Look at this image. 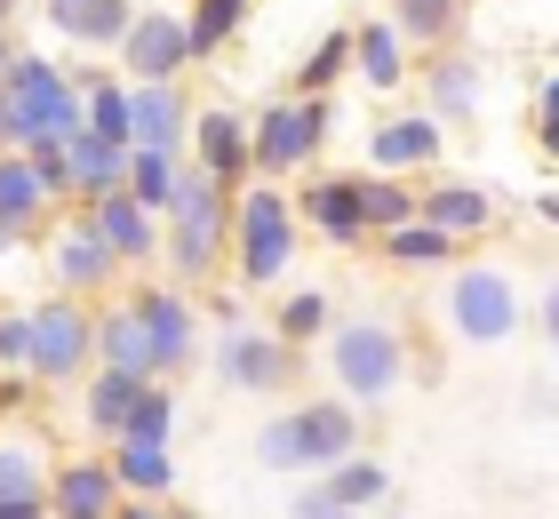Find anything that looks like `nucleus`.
<instances>
[{
  "label": "nucleus",
  "mask_w": 559,
  "mask_h": 519,
  "mask_svg": "<svg viewBox=\"0 0 559 519\" xmlns=\"http://www.w3.org/2000/svg\"><path fill=\"white\" fill-rule=\"evenodd\" d=\"M392 24L408 48H431V57H448L455 24H464V0H392Z\"/></svg>",
  "instance_id": "nucleus-27"
},
{
  "label": "nucleus",
  "mask_w": 559,
  "mask_h": 519,
  "mask_svg": "<svg viewBox=\"0 0 559 519\" xmlns=\"http://www.w3.org/2000/svg\"><path fill=\"white\" fill-rule=\"evenodd\" d=\"M296 216L320 232L328 248H352L368 240V208H360V176H312V185L296 192Z\"/></svg>",
  "instance_id": "nucleus-15"
},
{
  "label": "nucleus",
  "mask_w": 559,
  "mask_h": 519,
  "mask_svg": "<svg viewBox=\"0 0 559 519\" xmlns=\"http://www.w3.org/2000/svg\"><path fill=\"white\" fill-rule=\"evenodd\" d=\"M0 519H57V504H0Z\"/></svg>",
  "instance_id": "nucleus-44"
},
{
  "label": "nucleus",
  "mask_w": 559,
  "mask_h": 519,
  "mask_svg": "<svg viewBox=\"0 0 559 519\" xmlns=\"http://www.w3.org/2000/svg\"><path fill=\"white\" fill-rule=\"evenodd\" d=\"M48 33L72 48H112L136 33V0H48Z\"/></svg>",
  "instance_id": "nucleus-16"
},
{
  "label": "nucleus",
  "mask_w": 559,
  "mask_h": 519,
  "mask_svg": "<svg viewBox=\"0 0 559 519\" xmlns=\"http://www.w3.org/2000/svg\"><path fill=\"white\" fill-rule=\"evenodd\" d=\"M112 519H168V511H160V504H136V496H129V504H120Z\"/></svg>",
  "instance_id": "nucleus-45"
},
{
  "label": "nucleus",
  "mask_w": 559,
  "mask_h": 519,
  "mask_svg": "<svg viewBox=\"0 0 559 519\" xmlns=\"http://www.w3.org/2000/svg\"><path fill=\"white\" fill-rule=\"evenodd\" d=\"M88 224L105 232V248L120 256V264H152V256H160V216H152V208L120 185V192H105L88 208Z\"/></svg>",
  "instance_id": "nucleus-19"
},
{
  "label": "nucleus",
  "mask_w": 559,
  "mask_h": 519,
  "mask_svg": "<svg viewBox=\"0 0 559 519\" xmlns=\"http://www.w3.org/2000/svg\"><path fill=\"white\" fill-rule=\"evenodd\" d=\"M233 256H240V288H272L296 264V200L264 176L233 200Z\"/></svg>",
  "instance_id": "nucleus-4"
},
{
  "label": "nucleus",
  "mask_w": 559,
  "mask_h": 519,
  "mask_svg": "<svg viewBox=\"0 0 559 519\" xmlns=\"http://www.w3.org/2000/svg\"><path fill=\"white\" fill-rule=\"evenodd\" d=\"M129 311H136L144 335H152V359H160V376H185L192 359H200V320H192L185 288H160V280H144V288L129 296Z\"/></svg>",
  "instance_id": "nucleus-11"
},
{
  "label": "nucleus",
  "mask_w": 559,
  "mask_h": 519,
  "mask_svg": "<svg viewBox=\"0 0 559 519\" xmlns=\"http://www.w3.org/2000/svg\"><path fill=\"white\" fill-rule=\"evenodd\" d=\"M328 496H336L352 519H368V511H384L392 504V463H376V456H352L328 472Z\"/></svg>",
  "instance_id": "nucleus-28"
},
{
  "label": "nucleus",
  "mask_w": 559,
  "mask_h": 519,
  "mask_svg": "<svg viewBox=\"0 0 559 519\" xmlns=\"http://www.w3.org/2000/svg\"><path fill=\"white\" fill-rule=\"evenodd\" d=\"M48 504H57V519H112L120 504V480H112V456H81L64 463L57 480H48Z\"/></svg>",
  "instance_id": "nucleus-20"
},
{
  "label": "nucleus",
  "mask_w": 559,
  "mask_h": 519,
  "mask_svg": "<svg viewBox=\"0 0 559 519\" xmlns=\"http://www.w3.org/2000/svg\"><path fill=\"white\" fill-rule=\"evenodd\" d=\"M48 208H57V192L40 185V168L24 161V152H0V232L24 240V232L48 224Z\"/></svg>",
  "instance_id": "nucleus-23"
},
{
  "label": "nucleus",
  "mask_w": 559,
  "mask_h": 519,
  "mask_svg": "<svg viewBox=\"0 0 559 519\" xmlns=\"http://www.w3.org/2000/svg\"><path fill=\"white\" fill-rule=\"evenodd\" d=\"M288 519H352V511L328 496V480H304V487H296V504H288Z\"/></svg>",
  "instance_id": "nucleus-41"
},
{
  "label": "nucleus",
  "mask_w": 559,
  "mask_h": 519,
  "mask_svg": "<svg viewBox=\"0 0 559 519\" xmlns=\"http://www.w3.org/2000/svg\"><path fill=\"white\" fill-rule=\"evenodd\" d=\"M296 439H304V472H336L360 456V408L352 400H304L296 408Z\"/></svg>",
  "instance_id": "nucleus-13"
},
{
  "label": "nucleus",
  "mask_w": 559,
  "mask_h": 519,
  "mask_svg": "<svg viewBox=\"0 0 559 519\" xmlns=\"http://www.w3.org/2000/svg\"><path fill=\"white\" fill-rule=\"evenodd\" d=\"M129 185V144H112V137H96V128H81L72 137V200H105Z\"/></svg>",
  "instance_id": "nucleus-24"
},
{
  "label": "nucleus",
  "mask_w": 559,
  "mask_h": 519,
  "mask_svg": "<svg viewBox=\"0 0 559 519\" xmlns=\"http://www.w3.org/2000/svg\"><path fill=\"white\" fill-rule=\"evenodd\" d=\"M168 432H176V392H168V384H144L136 415H129V432H120V439H160V448H168Z\"/></svg>",
  "instance_id": "nucleus-39"
},
{
  "label": "nucleus",
  "mask_w": 559,
  "mask_h": 519,
  "mask_svg": "<svg viewBox=\"0 0 559 519\" xmlns=\"http://www.w3.org/2000/svg\"><path fill=\"white\" fill-rule=\"evenodd\" d=\"M440 144L448 137H440V120H431V113H400V120H384L368 137V161H376V176H400V185H408L416 168L440 161Z\"/></svg>",
  "instance_id": "nucleus-17"
},
{
  "label": "nucleus",
  "mask_w": 559,
  "mask_h": 519,
  "mask_svg": "<svg viewBox=\"0 0 559 519\" xmlns=\"http://www.w3.org/2000/svg\"><path fill=\"white\" fill-rule=\"evenodd\" d=\"M344 72H352V33H344V24H328V33L312 40V57L296 64V96H328Z\"/></svg>",
  "instance_id": "nucleus-31"
},
{
  "label": "nucleus",
  "mask_w": 559,
  "mask_h": 519,
  "mask_svg": "<svg viewBox=\"0 0 559 519\" xmlns=\"http://www.w3.org/2000/svg\"><path fill=\"white\" fill-rule=\"evenodd\" d=\"M536 216H544V224L559 232V192H544V200H536Z\"/></svg>",
  "instance_id": "nucleus-47"
},
{
  "label": "nucleus",
  "mask_w": 559,
  "mask_h": 519,
  "mask_svg": "<svg viewBox=\"0 0 559 519\" xmlns=\"http://www.w3.org/2000/svg\"><path fill=\"white\" fill-rule=\"evenodd\" d=\"M168 519H192V511H168Z\"/></svg>",
  "instance_id": "nucleus-52"
},
{
  "label": "nucleus",
  "mask_w": 559,
  "mask_h": 519,
  "mask_svg": "<svg viewBox=\"0 0 559 519\" xmlns=\"http://www.w3.org/2000/svg\"><path fill=\"white\" fill-rule=\"evenodd\" d=\"M320 328H328V296H320V288L280 296V311H272V335H288V344H312Z\"/></svg>",
  "instance_id": "nucleus-38"
},
{
  "label": "nucleus",
  "mask_w": 559,
  "mask_h": 519,
  "mask_svg": "<svg viewBox=\"0 0 559 519\" xmlns=\"http://www.w3.org/2000/svg\"><path fill=\"white\" fill-rule=\"evenodd\" d=\"M120 272H129V264H120V256L105 248V232L88 224V208H81L72 224L48 232V280H57L64 296H96V288H112Z\"/></svg>",
  "instance_id": "nucleus-10"
},
{
  "label": "nucleus",
  "mask_w": 559,
  "mask_h": 519,
  "mask_svg": "<svg viewBox=\"0 0 559 519\" xmlns=\"http://www.w3.org/2000/svg\"><path fill=\"white\" fill-rule=\"evenodd\" d=\"M96 368V311L81 296H57L33 311V384H72Z\"/></svg>",
  "instance_id": "nucleus-7"
},
{
  "label": "nucleus",
  "mask_w": 559,
  "mask_h": 519,
  "mask_svg": "<svg viewBox=\"0 0 559 519\" xmlns=\"http://www.w3.org/2000/svg\"><path fill=\"white\" fill-rule=\"evenodd\" d=\"M0 368L33 376V311H0Z\"/></svg>",
  "instance_id": "nucleus-40"
},
{
  "label": "nucleus",
  "mask_w": 559,
  "mask_h": 519,
  "mask_svg": "<svg viewBox=\"0 0 559 519\" xmlns=\"http://www.w3.org/2000/svg\"><path fill=\"white\" fill-rule=\"evenodd\" d=\"M216 376L233 384V392H257V400H280L288 384L304 376V352L288 344V335H272V328H224L216 335Z\"/></svg>",
  "instance_id": "nucleus-6"
},
{
  "label": "nucleus",
  "mask_w": 559,
  "mask_h": 519,
  "mask_svg": "<svg viewBox=\"0 0 559 519\" xmlns=\"http://www.w3.org/2000/svg\"><path fill=\"white\" fill-rule=\"evenodd\" d=\"M9 16H16V0H0V33H9Z\"/></svg>",
  "instance_id": "nucleus-49"
},
{
  "label": "nucleus",
  "mask_w": 559,
  "mask_h": 519,
  "mask_svg": "<svg viewBox=\"0 0 559 519\" xmlns=\"http://www.w3.org/2000/svg\"><path fill=\"white\" fill-rule=\"evenodd\" d=\"M416 200H424V192H408L400 176H360V208H368V232H376V240L400 232V224H416Z\"/></svg>",
  "instance_id": "nucleus-34"
},
{
  "label": "nucleus",
  "mask_w": 559,
  "mask_h": 519,
  "mask_svg": "<svg viewBox=\"0 0 559 519\" xmlns=\"http://www.w3.org/2000/svg\"><path fill=\"white\" fill-rule=\"evenodd\" d=\"M536 144H544L551 161H559V120H536Z\"/></svg>",
  "instance_id": "nucleus-46"
},
{
  "label": "nucleus",
  "mask_w": 559,
  "mask_h": 519,
  "mask_svg": "<svg viewBox=\"0 0 559 519\" xmlns=\"http://www.w3.org/2000/svg\"><path fill=\"white\" fill-rule=\"evenodd\" d=\"M536 120H559V72H544V81H536Z\"/></svg>",
  "instance_id": "nucleus-43"
},
{
  "label": "nucleus",
  "mask_w": 559,
  "mask_h": 519,
  "mask_svg": "<svg viewBox=\"0 0 559 519\" xmlns=\"http://www.w3.org/2000/svg\"><path fill=\"white\" fill-rule=\"evenodd\" d=\"M384 256H392V264H455V240H448V232H431L424 216L416 224H400V232H384Z\"/></svg>",
  "instance_id": "nucleus-36"
},
{
  "label": "nucleus",
  "mask_w": 559,
  "mask_h": 519,
  "mask_svg": "<svg viewBox=\"0 0 559 519\" xmlns=\"http://www.w3.org/2000/svg\"><path fill=\"white\" fill-rule=\"evenodd\" d=\"M248 9H257V0H192V9H185V24H192V64L216 57V48L233 40L240 24H248Z\"/></svg>",
  "instance_id": "nucleus-33"
},
{
  "label": "nucleus",
  "mask_w": 559,
  "mask_h": 519,
  "mask_svg": "<svg viewBox=\"0 0 559 519\" xmlns=\"http://www.w3.org/2000/svg\"><path fill=\"white\" fill-rule=\"evenodd\" d=\"M192 161L216 176V185H248L257 176V120H240L233 104H209L192 120Z\"/></svg>",
  "instance_id": "nucleus-12"
},
{
  "label": "nucleus",
  "mask_w": 559,
  "mask_h": 519,
  "mask_svg": "<svg viewBox=\"0 0 559 519\" xmlns=\"http://www.w3.org/2000/svg\"><path fill=\"white\" fill-rule=\"evenodd\" d=\"M368 519H408V511H368Z\"/></svg>",
  "instance_id": "nucleus-51"
},
{
  "label": "nucleus",
  "mask_w": 559,
  "mask_h": 519,
  "mask_svg": "<svg viewBox=\"0 0 559 519\" xmlns=\"http://www.w3.org/2000/svg\"><path fill=\"white\" fill-rule=\"evenodd\" d=\"M9 64H16V48H9V33H0V72H9Z\"/></svg>",
  "instance_id": "nucleus-48"
},
{
  "label": "nucleus",
  "mask_w": 559,
  "mask_h": 519,
  "mask_svg": "<svg viewBox=\"0 0 559 519\" xmlns=\"http://www.w3.org/2000/svg\"><path fill=\"white\" fill-rule=\"evenodd\" d=\"M0 504H48V472L24 439H0Z\"/></svg>",
  "instance_id": "nucleus-35"
},
{
  "label": "nucleus",
  "mask_w": 559,
  "mask_h": 519,
  "mask_svg": "<svg viewBox=\"0 0 559 519\" xmlns=\"http://www.w3.org/2000/svg\"><path fill=\"white\" fill-rule=\"evenodd\" d=\"M328 376H336L344 400L392 408V392L408 384V344H400L384 320H344L336 335H328Z\"/></svg>",
  "instance_id": "nucleus-3"
},
{
  "label": "nucleus",
  "mask_w": 559,
  "mask_h": 519,
  "mask_svg": "<svg viewBox=\"0 0 559 519\" xmlns=\"http://www.w3.org/2000/svg\"><path fill=\"white\" fill-rule=\"evenodd\" d=\"M176 176H185V152H129V192L152 208V216L176 208Z\"/></svg>",
  "instance_id": "nucleus-32"
},
{
  "label": "nucleus",
  "mask_w": 559,
  "mask_h": 519,
  "mask_svg": "<svg viewBox=\"0 0 559 519\" xmlns=\"http://www.w3.org/2000/svg\"><path fill=\"white\" fill-rule=\"evenodd\" d=\"M536 328H544V344L559 352V272L544 280V304H536Z\"/></svg>",
  "instance_id": "nucleus-42"
},
{
  "label": "nucleus",
  "mask_w": 559,
  "mask_h": 519,
  "mask_svg": "<svg viewBox=\"0 0 559 519\" xmlns=\"http://www.w3.org/2000/svg\"><path fill=\"white\" fill-rule=\"evenodd\" d=\"M328 128H336V104L328 96H280L257 113V176L272 185V176H296L320 161Z\"/></svg>",
  "instance_id": "nucleus-5"
},
{
  "label": "nucleus",
  "mask_w": 559,
  "mask_h": 519,
  "mask_svg": "<svg viewBox=\"0 0 559 519\" xmlns=\"http://www.w3.org/2000/svg\"><path fill=\"white\" fill-rule=\"evenodd\" d=\"M9 248H16V240H9V232H0V264H9Z\"/></svg>",
  "instance_id": "nucleus-50"
},
{
  "label": "nucleus",
  "mask_w": 559,
  "mask_h": 519,
  "mask_svg": "<svg viewBox=\"0 0 559 519\" xmlns=\"http://www.w3.org/2000/svg\"><path fill=\"white\" fill-rule=\"evenodd\" d=\"M416 216L464 248V240H479V232L496 224V192H488V185H464V176H440V185L416 200Z\"/></svg>",
  "instance_id": "nucleus-18"
},
{
  "label": "nucleus",
  "mask_w": 559,
  "mask_h": 519,
  "mask_svg": "<svg viewBox=\"0 0 559 519\" xmlns=\"http://www.w3.org/2000/svg\"><path fill=\"white\" fill-rule=\"evenodd\" d=\"M352 81H360V89H384V96L408 81V40H400L392 16L352 24Z\"/></svg>",
  "instance_id": "nucleus-21"
},
{
  "label": "nucleus",
  "mask_w": 559,
  "mask_h": 519,
  "mask_svg": "<svg viewBox=\"0 0 559 519\" xmlns=\"http://www.w3.org/2000/svg\"><path fill=\"white\" fill-rule=\"evenodd\" d=\"M0 96H9L16 113H33L48 137H81V128H88V89L64 81L48 57H24V48H16V64L0 72Z\"/></svg>",
  "instance_id": "nucleus-8"
},
{
  "label": "nucleus",
  "mask_w": 559,
  "mask_h": 519,
  "mask_svg": "<svg viewBox=\"0 0 559 519\" xmlns=\"http://www.w3.org/2000/svg\"><path fill=\"white\" fill-rule=\"evenodd\" d=\"M96 368L112 376H136V384H160V359H152V335L129 304L120 311H96Z\"/></svg>",
  "instance_id": "nucleus-22"
},
{
  "label": "nucleus",
  "mask_w": 559,
  "mask_h": 519,
  "mask_svg": "<svg viewBox=\"0 0 559 519\" xmlns=\"http://www.w3.org/2000/svg\"><path fill=\"white\" fill-rule=\"evenodd\" d=\"M440 320H448L455 344H472V352L512 344V335H520V288H512V272H503V264H455L448 288H440Z\"/></svg>",
  "instance_id": "nucleus-2"
},
{
  "label": "nucleus",
  "mask_w": 559,
  "mask_h": 519,
  "mask_svg": "<svg viewBox=\"0 0 559 519\" xmlns=\"http://www.w3.org/2000/svg\"><path fill=\"white\" fill-rule=\"evenodd\" d=\"M136 392H144L136 376H112V368H96V376H88V400H81V415H88V432H105V439H120V432H129V415H136Z\"/></svg>",
  "instance_id": "nucleus-29"
},
{
  "label": "nucleus",
  "mask_w": 559,
  "mask_h": 519,
  "mask_svg": "<svg viewBox=\"0 0 559 519\" xmlns=\"http://www.w3.org/2000/svg\"><path fill=\"white\" fill-rule=\"evenodd\" d=\"M192 96H185V81H152V89H136V128H129V152H185L192 161Z\"/></svg>",
  "instance_id": "nucleus-14"
},
{
  "label": "nucleus",
  "mask_w": 559,
  "mask_h": 519,
  "mask_svg": "<svg viewBox=\"0 0 559 519\" xmlns=\"http://www.w3.org/2000/svg\"><path fill=\"white\" fill-rule=\"evenodd\" d=\"M224 240H233V185H216L200 161H185L176 176V208H168V240H160V264L176 280H200L216 272Z\"/></svg>",
  "instance_id": "nucleus-1"
},
{
  "label": "nucleus",
  "mask_w": 559,
  "mask_h": 519,
  "mask_svg": "<svg viewBox=\"0 0 559 519\" xmlns=\"http://www.w3.org/2000/svg\"><path fill=\"white\" fill-rule=\"evenodd\" d=\"M257 463H264V472H304V439H296V408H280V415H264V432H257Z\"/></svg>",
  "instance_id": "nucleus-37"
},
{
  "label": "nucleus",
  "mask_w": 559,
  "mask_h": 519,
  "mask_svg": "<svg viewBox=\"0 0 559 519\" xmlns=\"http://www.w3.org/2000/svg\"><path fill=\"white\" fill-rule=\"evenodd\" d=\"M72 81L88 89V128H96V137L129 144V128H136V89H129V81H105V72H72Z\"/></svg>",
  "instance_id": "nucleus-30"
},
{
  "label": "nucleus",
  "mask_w": 559,
  "mask_h": 519,
  "mask_svg": "<svg viewBox=\"0 0 559 519\" xmlns=\"http://www.w3.org/2000/svg\"><path fill=\"white\" fill-rule=\"evenodd\" d=\"M120 64H129V89L176 81V72L192 64V24H185V9H160V0H144V9H136V33L120 40Z\"/></svg>",
  "instance_id": "nucleus-9"
},
{
  "label": "nucleus",
  "mask_w": 559,
  "mask_h": 519,
  "mask_svg": "<svg viewBox=\"0 0 559 519\" xmlns=\"http://www.w3.org/2000/svg\"><path fill=\"white\" fill-rule=\"evenodd\" d=\"M424 89H431V120H455L464 128L472 113H479V64L464 57V48H448V57H431V72H424Z\"/></svg>",
  "instance_id": "nucleus-26"
},
{
  "label": "nucleus",
  "mask_w": 559,
  "mask_h": 519,
  "mask_svg": "<svg viewBox=\"0 0 559 519\" xmlns=\"http://www.w3.org/2000/svg\"><path fill=\"white\" fill-rule=\"evenodd\" d=\"M112 480H120V496L160 504L176 487V456L160 448V439H112Z\"/></svg>",
  "instance_id": "nucleus-25"
}]
</instances>
